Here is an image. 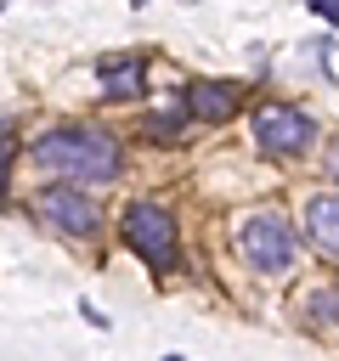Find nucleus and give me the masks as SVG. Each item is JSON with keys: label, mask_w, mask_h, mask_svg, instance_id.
I'll return each mask as SVG.
<instances>
[{"label": "nucleus", "mask_w": 339, "mask_h": 361, "mask_svg": "<svg viewBox=\"0 0 339 361\" xmlns=\"http://www.w3.org/2000/svg\"><path fill=\"white\" fill-rule=\"evenodd\" d=\"M28 158L56 180V186H96V180H113L119 175V141L107 130H90V124H68V130H45Z\"/></svg>", "instance_id": "nucleus-1"}, {"label": "nucleus", "mask_w": 339, "mask_h": 361, "mask_svg": "<svg viewBox=\"0 0 339 361\" xmlns=\"http://www.w3.org/2000/svg\"><path fill=\"white\" fill-rule=\"evenodd\" d=\"M119 237H124V248H130L147 271H158V276H170V271L181 265L175 214H170V209H158V203H130V209H124V220H119Z\"/></svg>", "instance_id": "nucleus-2"}, {"label": "nucleus", "mask_w": 339, "mask_h": 361, "mask_svg": "<svg viewBox=\"0 0 339 361\" xmlns=\"http://www.w3.org/2000/svg\"><path fill=\"white\" fill-rule=\"evenodd\" d=\"M237 254L260 276H282L294 265V254H299V237H294V226L282 214H249V220H237Z\"/></svg>", "instance_id": "nucleus-3"}, {"label": "nucleus", "mask_w": 339, "mask_h": 361, "mask_svg": "<svg viewBox=\"0 0 339 361\" xmlns=\"http://www.w3.org/2000/svg\"><path fill=\"white\" fill-rule=\"evenodd\" d=\"M254 141L266 152H305L316 141V118L294 102H260L254 107Z\"/></svg>", "instance_id": "nucleus-4"}, {"label": "nucleus", "mask_w": 339, "mask_h": 361, "mask_svg": "<svg viewBox=\"0 0 339 361\" xmlns=\"http://www.w3.org/2000/svg\"><path fill=\"white\" fill-rule=\"evenodd\" d=\"M34 214H40L51 231H62V237H96V226H102V209H96L79 186H40Z\"/></svg>", "instance_id": "nucleus-5"}, {"label": "nucleus", "mask_w": 339, "mask_h": 361, "mask_svg": "<svg viewBox=\"0 0 339 361\" xmlns=\"http://www.w3.org/2000/svg\"><path fill=\"white\" fill-rule=\"evenodd\" d=\"M96 79H102L107 102H136V96H147V56L141 51H113V56L96 62Z\"/></svg>", "instance_id": "nucleus-6"}, {"label": "nucleus", "mask_w": 339, "mask_h": 361, "mask_svg": "<svg viewBox=\"0 0 339 361\" xmlns=\"http://www.w3.org/2000/svg\"><path fill=\"white\" fill-rule=\"evenodd\" d=\"M186 107H192V118H203V124H226V118H237V107H243V85H232V79H198V85L186 90Z\"/></svg>", "instance_id": "nucleus-7"}, {"label": "nucleus", "mask_w": 339, "mask_h": 361, "mask_svg": "<svg viewBox=\"0 0 339 361\" xmlns=\"http://www.w3.org/2000/svg\"><path fill=\"white\" fill-rule=\"evenodd\" d=\"M305 237H311V248L339 259V192H316L305 203Z\"/></svg>", "instance_id": "nucleus-8"}, {"label": "nucleus", "mask_w": 339, "mask_h": 361, "mask_svg": "<svg viewBox=\"0 0 339 361\" xmlns=\"http://www.w3.org/2000/svg\"><path fill=\"white\" fill-rule=\"evenodd\" d=\"M311 322H339V288H328V293L311 299Z\"/></svg>", "instance_id": "nucleus-9"}, {"label": "nucleus", "mask_w": 339, "mask_h": 361, "mask_svg": "<svg viewBox=\"0 0 339 361\" xmlns=\"http://www.w3.org/2000/svg\"><path fill=\"white\" fill-rule=\"evenodd\" d=\"M311 11H316L322 23H339V0H311Z\"/></svg>", "instance_id": "nucleus-10"}, {"label": "nucleus", "mask_w": 339, "mask_h": 361, "mask_svg": "<svg viewBox=\"0 0 339 361\" xmlns=\"http://www.w3.org/2000/svg\"><path fill=\"white\" fill-rule=\"evenodd\" d=\"M333 180H339V147H333Z\"/></svg>", "instance_id": "nucleus-11"}]
</instances>
